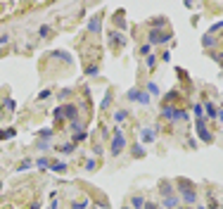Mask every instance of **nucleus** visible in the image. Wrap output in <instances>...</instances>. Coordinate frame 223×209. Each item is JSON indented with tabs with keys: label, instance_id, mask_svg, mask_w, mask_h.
<instances>
[{
	"label": "nucleus",
	"instance_id": "1",
	"mask_svg": "<svg viewBox=\"0 0 223 209\" xmlns=\"http://www.w3.org/2000/svg\"><path fill=\"white\" fill-rule=\"evenodd\" d=\"M124 147H126V138H124V133H121V128H116L114 140H112V155H119Z\"/></svg>",
	"mask_w": 223,
	"mask_h": 209
},
{
	"label": "nucleus",
	"instance_id": "2",
	"mask_svg": "<svg viewBox=\"0 0 223 209\" xmlns=\"http://www.w3.org/2000/svg\"><path fill=\"white\" fill-rule=\"evenodd\" d=\"M55 114L57 117H67V119H76V114H79V109L74 107V105H67V107H60V109H55Z\"/></svg>",
	"mask_w": 223,
	"mask_h": 209
},
{
	"label": "nucleus",
	"instance_id": "3",
	"mask_svg": "<svg viewBox=\"0 0 223 209\" xmlns=\"http://www.w3.org/2000/svg\"><path fill=\"white\" fill-rule=\"evenodd\" d=\"M164 117L171 119V121H178V119H187V114H185V112H178V109H173L171 105H166V107H164Z\"/></svg>",
	"mask_w": 223,
	"mask_h": 209
},
{
	"label": "nucleus",
	"instance_id": "4",
	"mask_svg": "<svg viewBox=\"0 0 223 209\" xmlns=\"http://www.w3.org/2000/svg\"><path fill=\"white\" fill-rule=\"evenodd\" d=\"M197 131H199V138H202L204 143H211V133L206 131V124H204V119H197Z\"/></svg>",
	"mask_w": 223,
	"mask_h": 209
},
{
	"label": "nucleus",
	"instance_id": "5",
	"mask_svg": "<svg viewBox=\"0 0 223 209\" xmlns=\"http://www.w3.org/2000/svg\"><path fill=\"white\" fill-rule=\"evenodd\" d=\"M169 41H171V33H157V31L150 33V43L152 45H157V43H169Z\"/></svg>",
	"mask_w": 223,
	"mask_h": 209
},
{
	"label": "nucleus",
	"instance_id": "6",
	"mask_svg": "<svg viewBox=\"0 0 223 209\" xmlns=\"http://www.w3.org/2000/svg\"><path fill=\"white\" fill-rule=\"evenodd\" d=\"M140 138H143V143H152V140L157 138V133H154L152 128H143V133H140Z\"/></svg>",
	"mask_w": 223,
	"mask_h": 209
},
{
	"label": "nucleus",
	"instance_id": "7",
	"mask_svg": "<svg viewBox=\"0 0 223 209\" xmlns=\"http://www.w3.org/2000/svg\"><path fill=\"white\" fill-rule=\"evenodd\" d=\"M180 192H183V200H185L187 204H195L197 195H195V192H192V190H187V188H183V190H180Z\"/></svg>",
	"mask_w": 223,
	"mask_h": 209
},
{
	"label": "nucleus",
	"instance_id": "8",
	"mask_svg": "<svg viewBox=\"0 0 223 209\" xmlns=\"http://www.w3.org/2000/svg\"><path fill=\"white\" fill-rule=\"evenodd\" d=\"M164 207H169V209L178 207V197H176V195H169V197H164Z\"/></svg>",
	"mask_w": 223,
	"mask_h": 209
},
{
	"label": "nucleus",
	"instance_id": "9",
	"mask_svg": "<svg viewBox=\"0 0 223 209\" xmlns=\"http://www.w3.org/2000/svg\"><path fill=\"white\" fill-rule=\"evenodd\" d=\"M126 117H128V112H126V109H119V112H114V121H116V124L126 121Z\"/></svg>",
	"mask_w": 223,
	"mask_h": 209
},
{
	"label": "nucleus",
	"instance_id": "10",
	"mask_svg": "<svg viewBox=\"0 0 223 209\" xmlns=\"http://www.w3.org/2000/svg\"><path fill=\"white\" fill-rule=\"evenodd\" d=\"M50 166H52V171H57V173L67 171V164L64 162H50Z\"/></svg>",
	"mask_w": 223,
	"mask_h": 209
},
{
	"label": "nucleus",
	"instance_id": "11",
	"mask_svg": "<svg viewBox=\"0 0 223 209\" xmlns=\"http://www.w3.org/2000/svg\"><path fill=\"white\" fill-rule=\"evenodd\" d=\"M88 29L93 31V33H98V31H100V19L93 17V19H90V24H88Z\"/></svg>",
	"mask_w": 223,
	"mask_h": 209
},
{
	"label": "nucleus",
	"instance_id": "12",
	"mask_svg": "<svg viewBox=\"0 0 223 209\" xmlns=\"http://www.w3.org/2000/svg\"><path fill=\"white\" fill-rule=\"evenodd\" d=\"M36 166L38 169H48V166H50V159H48V157H40V159H36Z\"/></svg>",
	"mask_w": 223,
	"mask_h": 209
},
{
	"label": "nucleus",
	"instance_id": "13",
	"mask_svg": "<svg viewBox=\"0 0 223 209\" xmlns=\"http://www.w3.org/2000/svg\"><path fill=\"white\" fill-rule=\"evenodd\" d=\"M206 114H209L211 119H214V117H218V112H216V107L211 105V102H206Z\"/></svg>",
	"mask_w": 223,
	"mask_h": 209
},
{
	"label": "nucleus",
	"instance_id": "14",
	"mask_svg": "<svg viewBox=\"0 0 223 209\" xmlns=\"http://www.w3.org/2000/svg\"><path fill=\"white\" fill-rule=\"evenodd\" d=\"M143 204H145V200L140 197V195H135V197H133V207L135 209H143Z\"/></svg>",
	"mask_w": 223,
	"mask_h": 209
},
{
	"label": "nucleus",
	"instance_id": "15",
	"mask_svg": "<svg viewBox=\"0 0 223 209\" xmlns=\"http://www.w3.org/2000/svg\"><path fill=\"white\" fill-rule=\"evenodd\" d=\"M147 91H150V95H159V86L157 83H147Z\"/></svg>",
	"mask_w": 223,
	"mask_h": 209
},
{
	"label": "nucleus",
	"instance_id": "16",
	"mask_svg": "<svg viewBox=\"0 0 223 209\" xmlns=\"http://www.w3.org/2000/svg\"><path fill=\"white\" fill-rule=\"evenodd\" d=\"M26 169H31V159H24L19 164V171H26Z\"/></svg>",
	"mask_w": 223,
	"mask_h": 209
},
{
	"label": "nucleus",
	"instance_id": "17",
	"mask_svg": "<svg viewBox=\"0 0 223 209\" xmlns=\"http://www.w3.org/2000/svg\"><path fill=\"white\" fill-rule=\"evenodd\" d=\"M60 150H62L64 155H71V152H74V145H69V143H67V145H62Z\"/></svg>",
	"mask_w": 223,
	"mask_h": 209
},
{
	"label": "nucleus",
	"instance_id": "18",
	"mask_svg": "<svg viewBox=\"0 0 223 209\" xmlns=\"http://www.w3.org/2000/svg\"><path fill=\"white\" fill-rule=\"evenodd\" d=\"M211 43H214V38H211V36H204V38H202V45H204V48H209Z\"/></svg>",
	"mask_w": 223,
	"mask_h": 209
},
{
	"label": "nucleus",
	"instance_id": "19",
	"mask_svg": "<svg viewBox=\"0 0 223 209\" xmlns=\"http://www.w3.org/2000/svg\"><path fill=\"white\" fill-rule=\"evenodd\" d=\"M133 155H135V157H143V155H145V150H143L140 145H135V147H133Z\"/></svg>",
	"mask_w": 223,
	"mask_h": 209
},
{
	"label": "nucleus",
	"instance_id": "20",
	"mask_svg": "<svg viewBox=\"0 0 223 209\" xmlns=\"http://www.w3.org/2000/svg\"><path fill=\"white\" fill-rule=\"evenodd\" d=\"M86 138H88V133H83V131H81V133H76V136H74V140L79 143V140H86Z\"/></svg>",
	"mask_w": 223,
	"mask_h": 209
},
{
	"label": "nucleus",
	"instance_id": "21",
	"mask_svg": "<svg viewBox=\"0 0 223 209\" xmlns=\"http://www.w3.org/2000/svg\"><path fill=\"white\" fill-rule=\"evenodd\" d=\"M109 102H112V93H107V95H105V100H102V109H105V107H107V105H109Z\"/></svg>",
	"mask_w": 223,
	"mask_h": 209
},
{
	"label": "nucleus",
	"instance_id": "22",
	"mask_svg": "<svg viewBox=\"0 0 223 209\" xmlns=\"http://www.w3.org/2000/svg\"><path fill=\"white\" fill-rule=\"evenodd\" d=\"M86 204H88V200H81V202L74 204V209H86Z\"/></svg>",
	"mask_w": 223,
	"mask_h": 209
},
{
	"label": "nucleus",
	"instance_id": "23",
	"mask_svg": "<svg viewBox=\"0 0 223 209\" xmlns=\"http://www.w3.org/2000/svg\"><path fill=\"white\" fill-rule=\"evenodd\" d=\"M221 29H223V21H218V24H214L209 31H211V33H216V31H221Z\"/></svg>",
	"mask_w": 223,
	"mask_h": 209
},
{
	"label": "nucleus",
	"instance_id": "24",
	"mask_svg": "<svg viewBox=\"0 0 223 209\" xmlns=\"http://www.w3.org/2000/svg\"><path fill=\"white\" fill-rule=\"evenodd\" d=\"M86 169H88V171H93V169H95V159H88V162H86Z\"/></svg>",
	"mask_w": 223,
	"mask_h": 209
},
{
	"label": "nucleus",
	"instance_id": "25",
	"mask_svg": "<svg viewBox=\"0 0 223 209\" xmlns=\"http://www.w3.org/2000/svg\"><path fill=\"white\" fill-rule=\"evenodd\" d=\"M12 136H14V131H12V128H7L5 133H0V138H12Z\"/></svg>",
	"mask_w": 223,
	"mask_h": 209
},
{
	"label": "nucleus",
	"instance_id": "26",
	"mask_svg": "<svg viewBox=\"0 0 223 209\" xmlns=\"http://www.w3.org/2000/svg\"><path fill=\"white\" fill-rule=\"evenodd\" d=\"M195 117L202 119V105H195Z\"/></svg>",
	"mask_w": 223,
	"mask_h": 209
},
{
	"label": "nucleus",
	"instance_id": "27",
	"mask_svg": "<svg viewBox=\"0 0 223 209\" xmlns=\"http://www.w3.org/2000/svg\"><path fill=\"white\" fill-rule=\"evenodd\" d=\"M45 98H50V91H43V93H38V100H45Z\"/></svg>",
	"mask_w": 223,
	"mask_h": 209
},
{
	"label": "nucleus",
	"instance_id": "28",
	"mask_svg": "<svg viewBox=\"0 0 223 209\" xmlns=\"http://www.w3.org/2000/svg\"><path fill=\"white\" fill-rule=\"evenodd\" d=\"M40 136H43V138H50V136H52V131H50V128H43V131H40Z\"/></svg>",
	"mask_w": 223,
	"mask_h": 209
},
{
	"label": "nucleus",
	"instance_id": "29",
	"mask_svg": "<svg viewBox=\"0 0 223 209\" xmlns=\"http://www.w3.org/2000/svg\"><path fill=\"white\" fill-rule=\"evenodd\" d=\"M147 67H154V55H147Z\"/></svg>",
	"mask_w": 223,
	"mask_h": 209
},
{
	"label": "nucleus",
	"instance_id": "30",
	"mask_svg": "<svg viewBox=\"0 0 223 209\" xmlns=\"http://www.w3.org/2000/svg\"><path fill=\"white\" fill-rule=\"evenodd\" d=\"M145 209H157V204H154V202H147V204H145Z\"/></svg>",
	"mask_w": 223,
	"mask_h": 209
},
{
	"label": "nucleus",
	"instance_id": "31",
	"mask_svg": "<svg viewBox=\"0 0 223 209\" xmlns=\"http://www.w3.org/2000/svg\"><path fill=\"white\" fill-rule=\"evenodd\" d=\"M221 121H223V114H221Z\"/></svg>",
	"mask_w": 223,
	"mask_h": 209
}]
</instances>
